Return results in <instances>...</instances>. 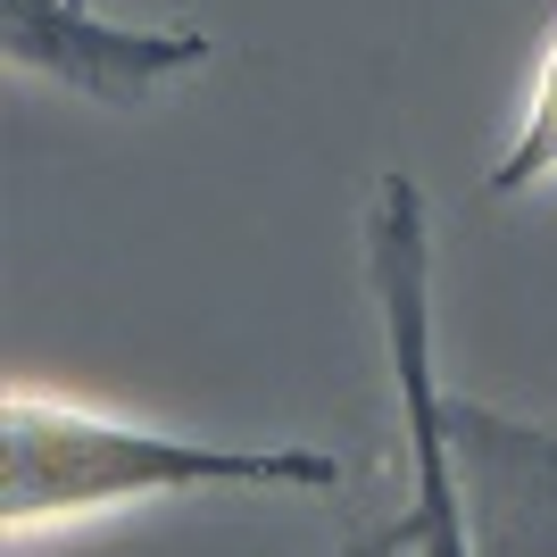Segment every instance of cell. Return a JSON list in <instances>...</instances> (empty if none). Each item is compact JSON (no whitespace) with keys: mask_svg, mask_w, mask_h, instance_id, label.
Here are the masks:
<instances>
[{"mask_svg":"<svg viewBox=\"0 0 557 557\" xmlns=\"http://www.w3.org/2000/svg\"><path fill=\"white\" fill-rule=\"evenodd\" d=\"M557 184V42L549 59H541L533 75V100H524V125H516V141L499 150V166H491V200H524V191Z\"/></svg>","mask_w":557,"mask_h":557,"instance_id":"obj_5","label":"cell"},{"mask_svg":"<svg viewBox=\"0 0 557 557\" xmlns=\"http://www.w3.org/2000/svg\"><path fill=\"white\" fill-rule=\"evenodd\" d=\"M333 449H209L184 433L116 424L67 399H0V524L9 541L34 524H75L100 508H141L166 491H342Z\"/></svg>","mask_w":557,"mask_h":557,"instance_id":"obj_1","label":"cell"},{"mask_svg":"<svg viewBox=\"0 0 557 557\" xmlns=\"http://www.w3.org/2000/svg\"><path fill=\"white\" fill-rule=\"evenodd\" d=\"M474 557H557V424L433 392Z\"/></svg>","mask_w":557,"mask_h":557,"instance_id":"obj_4","label":"cell"},{"mask_svg":"<svg viewBox=\"0 0 557 557\" xmlns=\"http://www.w3.org/2000/svg\"><path fill=\"white\" fill-rule=\"evenodd\" d=\"M0 50H9V67L42 75L92 109H141L150 92H166L175 75L209 59V34L200 25H125L84 0H0Z\"/></svg>","mask_w":557,"mask_h":557,"instance_id":"obj_3","label":"cell"},{"mask_svg":"<svg viewBox=\"0 0 557 557\" xmlns=\"http://www.w3.org/2000/svg\"><path fill=\"white\" fill-rule=\"evenodd\" d=\"M417 549V499H408V516H392V524H374L367 541H349L342 557H408Z\"/></svg>","mask_w":557,"mask_h":557,"instance_id":"obj_6","label":"cell"},{"mask_svg":"<svg viewBox=\"0 0 557 557\" xmlns=\"http://www.w3.org/2000/svg\"><path fill=\"white\" fill-rule=\"evenodd\" d=\"M367 292H374V333L392 349V392L408 417V466H417V557H474L458 508V474H449V442L433 417L442 367H433V209H424L417 175H374L367 216Z\"/></svg>","mask_w":557,"mask_h":557,"instance_id":"obj_2","label":"cell"}]
</instances>
